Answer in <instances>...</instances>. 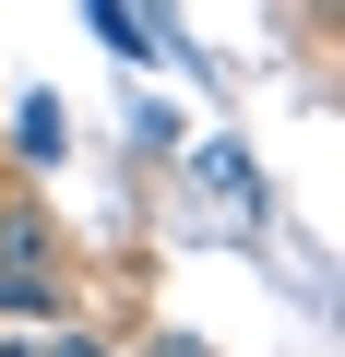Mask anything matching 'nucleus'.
I'll use <instances>...</instances> for the list:
<instances>
[{"mask_svg":"<svg viewBox=\"0 0 345 357\" xmlns=\"http://www.w3.org/2000/svg\"><path fill=\"white\" fill-rule=\"evenodd\" d=\"M0 357H95V345H84V333H13Z\"/></svg>","mask_w":345,"mask_h":357,"instance_id":"obj_3","label":"nucleus"},{"mask_svg":"<svg viewBox=\"0 0 345 357\" xmlns=\"http://www.w3.org/2000/svg\"><path fill=\"white\" fill-rule=\"evenodd\" d=\"M13 143L48 167V155H60V96H24V107H13Z\"/></svg>","mask_w":345,"mask_h":357,"instance_id":"obj_2","label":"nucleus"},{"mask_svg":"<svg viewBox=\"0 0 345 357\" xmlns=\"http://www.w3.org/2000/svg\"><path fill=\"white\" fill-rule=\"evenodd\" d=\"M0 286H72V262H60V227H48L36 203H0Z\"/></svg>","mask_w":345,"mask_h":357,"instance_id":"obj_1","label":"nucleus"}]
</instances>
